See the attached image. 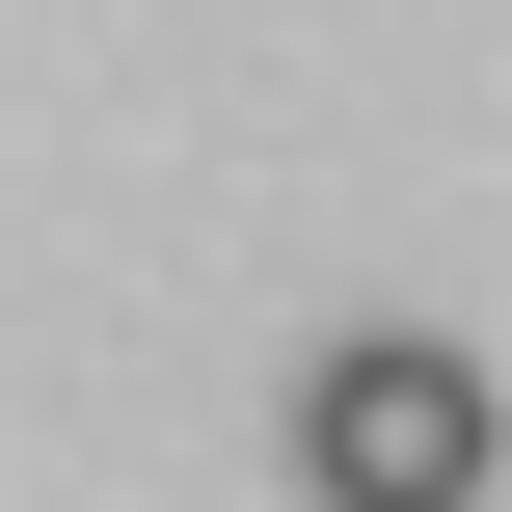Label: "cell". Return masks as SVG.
I'll return each instance as SVG.
<instances>
[{
    "label": "cell",
    "instance_id": "obj_1",
    "mask_svg": "<svg viewBox=\"0 0 512 512\" xmlns=\"http://www.w3.org/2000/svg\"><path fill=\"white\" fill-rule=\"evenodd\" d=\"M297 486L324 512H486V378L459 351H324L297 378Z\"/></svg>",
    "mask_w": 512,
    "mask_h": 512
}]
</instances>
